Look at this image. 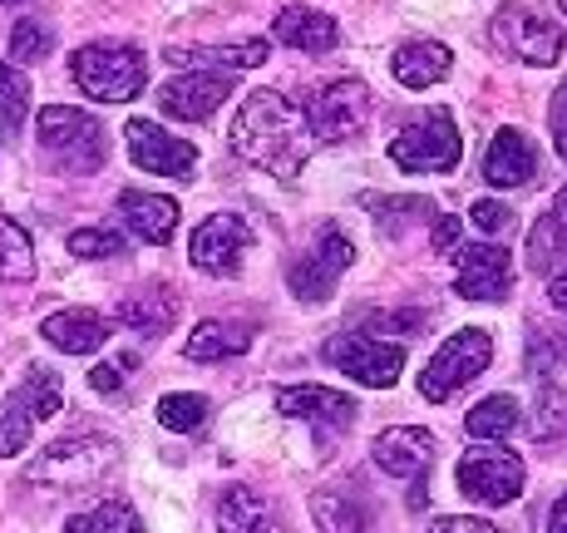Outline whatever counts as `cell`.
Returning <instances> with one entry per match:
<instances>
[{
	"label": "cell",
	"mask_w": 567,
	"mask_h": 533,
	"mask_svg": "<svg viewBox=\"0 0 567 533\" xmlns=\"http://www.w3.org/2000/svg\"><path fill=\"white\" fill-rule=\"evenodd\" d=\"M227 144H233L237 158L257 163V168L277 173V178H297L301 163L316 148V134L307 114H301V100H287L281 90H257L237 109Z\"/></svg>",
	"instance_id": "6da1fadb"
},
{
	"label": "cell",
	"mask_w": 567,
	"mask_h": 533,
	"mask_svg": "<svg viewBox=\"0 0 567 533\" xmlns=\"http://www.w3.org/2000/svg\"><path fill=\"white\" fill-rule=\"evenodd\" d=\"M70 74L84 94H94V100H104V104L138 100L148 84V64H144V54H138V45H118V40L74 50Z\"/></svg>",
	"instance_id": "7a4b0ae2"
},
{
	"label": "cell",
	"mask_w": 567,
	"mask_h": 533,
	"mask_svg": "<svg viewBox=\"0 0 567 533\" xmlns=\"http://www.w3.org/2000/svg\"><path fill=\"white\" fill-rule=\"evenodd\" d=\"M40 148L60 163L64 173H100L104 168V124L84 109L50 104L40 114Z\"/></svg>",
	"instance_id": "3957f363"
},
{
	"label": "cell",
	"mask_w": 567,
	"mask_h": 533,
	"mask_svg": "<svg viewBox=\"0 0 567 533\" xmlns=\"http://www.w3.org/2000/svg\"><path fill=\"white\" fill-rule=\"evenodd\" d=\"M488 40H494L498 54L523 60V64H558L563 60V25L548 10H533V6H504L488 20Z\"/></svg>",
	"instance_id": "277c9868"
},
{
	"label": "cell",
	"mask_w": 567,
	"mask_h": 533,
	"mask_svg": "<svg viewBox=\"0 0 567 533\" xmlns=\"http://www.w3.org/2000/svg\"><path fill=\"white\" fill-rule=\"evenodd\" d=\"M454 480H460L464 499H474V504H488V509H504V504H514V499L523 494L528 474H523V460L508 450V444L484 440V444H474V450L460 460Z\"/></svg>",
	"instance_id": "5b68a950"
},
{
	"label": "cell",
	"mask_w": 567,
	"mask_h": 533,
	"mask_svg": "<svg viewBox=\"0 0 567 533\" xmlns=\"http://www.w3.org/2000/svg\"><path fill=\"white\" fill-rule=\"evenodd\" d=\"M460 154H464V139L454 129L450 109H424L405 134L390 139V158L405 173H450L460 168Z\"/></svg>",
	"instance_id": "8992f818"
},
{
	"label": "cell",
	"mask_w": 567,
	"mask_h": 533,
	"mask_svg": "<svg viewBox=\"0 0 567 533\" xmlns=\"http://www.w3.org/2000/svg\"><path fill=\"white\" fill-rule=\"evenodd\" d=\"M488 361H494V341H488V331L464 326V331H454L450 341L434 351V361L420 371V396L424 400H450L454 390H464L474 376H484Z\"/></svg>",
	"instance_id": "52a82bcc"
},
{
	"label": "cell",
	"mask_w": 567,
	"mask_h": 533,
	"mask_svg": "<svg viewBox=\"0 0 567 533\" xmlns=\"http://www.w3.org/2000/svg\"><path fill=\"white\" fill-rule=\"evenodd\" d=\"M60 406H64V390H60V376L54 371H30L20 380V386L10 390V400L0 406V460L25 450L30 434L45 426Z\"/></svg>",
	"instance_id": "ba28073f"
},
{
	"label": "cell",
	"mask_w": 567,
	"mask_h": 533,
	"mask_svg": "<svg viewBox=\"0 0 567 533\" xmlns=\"http://www.w3.org/2000/svg\"><path fill=\"white\" fill-rule=\"evenodd\" d=\"M326 361L351 376L355 386L390 390L400 380V371H405V346L380 341V336H370V331H346V336L326 341Z\"/></svg>",
	"instance_id": "9c48e42d"
},
{
	"label": "cell",
	"mask_w": 567,
	"mask_h": 533,
	"mask_svg": "<svg viewBox=\"0 0 567 533\" xmlns=\"http://www.w3.org/2000/svg\"><path fill=\"white\" fill-rule=\"evenodd\" d=\"M301 114H307L316 144H346L365 129V114H370V90L361 80H336V84H321L301 100Z\"/></svg>",
	"instance_id": "30bf717a"
},
{
	"label": "cell",
	"mask_w": 567,
	"mask_h": 533,
	"mask_svg": "<svg viewBox=\"0 0 567 533\" xmlns=\"http://www.w3.org/2000/svg\"><path fill=\"white\" fill-rule=\"evenodd\" d=\"M118 460V444L104 440V434H70V440L50 444L45 454H40V464L30 470V480H50L54 489H80L90 480H100L109 464Z\"/></svg>",
	"instance_id": "8fae6325"
},
{
	"label": "cell",
	"mask_w": 567,
	"mask_h": 533,
	"mask_svg": "<svg viewBox=\"0 0 567 533\" xmlns=\"http://www.w3.org/2000/svg\"><path fill=\"white\" fill-rule=\"evenodd\" d=\"M355 263V243L341 233V227H326L321 237H316V247L307 257H297L287 271V287L297 291V301H326L336 291V281H341V271Z\"/></svg>",
	"instance_id": "7c38bea8"
},
{
	"label": "cell",
	"mask_w": 567,
	"mask_h": 533,
	"mask_svg": "<svg viewBox=\"0 0 567 533\" xmlns=\"http://www.w3.org/2000/svg\"><path fill=\"white\" fill-rule=\"evenodd\" d=\"M247 243H252L247 217L213 213L207 223H198V233H193L188 257H193V267L198 271H207V277H233V271L243 267V257H247Z\"/></svg>",
	"instance_id": "4fadbf2b"
},
{
	"label": "cell",
	"mask_w": 567,
	"mask_h": 533,
	"mask_svg": "<svg viewBox=\"0 0 567 533\" xmlns=\"http://www.w3.org/2000/svg\"><path fill=\"white\" fill-rule=\"evenodd\" d=\"M124 139H128L134 168H144V173H158V178H193V168H198V148H193L188 139H173L168 129L148 124V119H128Z\"/></svg>",
	"instance_id": "5bb4252c"
},
{
	"label": "cell",
	"mask_w": 567,
	"mask_h": 533,
	"mask_svg": "<svg viewBox=\"0 0 567 533\" xmlns=\"http://www.w3.org/2000/svg\"><path fill=\"white\" fill-rule=\"evenodd\" d=\"M464 301H504L514 291V257L498 243H474L460 253V277H454Z\"/></svg>",
	"instance_id": "9a60e30c"
},
{
	"label": "cell",
	"mask_w": 567,
	"mask_h": 533,
	"mask_svg": "<svg viewBox=\"0 0 567 533\" xmlns=\"http://www.w3.org/2000/svg\"><path fill=\"white\" fill-rule=\"evenodd\" d=\"M227 94H233V84L223 80V74H207V70H188L178 74V80H168L158 90V109L168 119H183V124H198V119L217 114V109L227 104Z\"/></svg>",
	"instance_id": "2e32d148"
},
{
	"label": "cell",
	"mask_w": 567,
	"mask_h": 533,
	"mask_svg": "<svg viewBox=\"0 0 567 533\" xmlns=\"http://www.w3.org/2000/svg\"><path fill=\"white\" fill-rule=\"evenodd\" d=\"M375 464L390 474V480H424L434 464V434L420 430V426H400V430H385L375 444H370Z\"/></svg>",
	"instance_id": "e0dca14e"
},
{
	"label": "cell",
	"mask_w": 567,
	"mask_h": 533,
	"mask_svg": "<svg viewBox=\"0 0 567 533\" xmlns=\"http://www.w3.org/2000/svg\"><path fill=\"white\" fill-rule=\"evenodd\" d=\"M277 410L291 420H311V426H321V430H346L355 420V400L341 396V390H326V386L277 390Z\"/></svg>",
	"instance_id": "ac0fdd59"
},
{
	"label": "cell",
	"mask_w": 567,
	"mask_h": 533,
	"mask_svg": "<svg viewBox=\"0 0 567 533\" xmlns=\"http://www.w3.org/2000/svg\"><path fill=\"white\" fill-rule=\"evenodd\" d=\"M484 178L494 188H523L538 178V148L528 144V134L518 129H498L494 144L484 148Z\"/></svg>",
	"instance_id": "d6986e66"
},
{
	"label": "cell",
	"mask_w": 567,
	"mask_h": 533,
	"mask_svg": "<svg viewBox=\"0 0 567 533\" xmlns=\"http://www.w3.org/2000/svg\"><path fill=\"white\" fill-rule=\"evenodd\" d=\"M45 341L54 346V351H64V356H90V351H100V346L109 341V326L100 311H90V307H64V311H54V317H45Z\"/></svg>",
	"instance_id": "ffe728a7"
},
{
	"label": "cell",
	"mask_w": 567,
	"mask_h": 533,
	"mask_svg": "<svg viewBox=\"0 0 567 533\" xmlns=\"http://www.w3.org/2000/svg\"><path fill=\"white\" fill-rule=\"evenodd\" d=\"M118 217H124L128 227H134L144 243L163 247L173 237V227H178V203L163 198V193H144V188H128L124 198H118Z\"/></svg>",
	"instance_id": "44dd1931"
},
{
	"label": "cell",
	"mask_w": 567,
	"mask_h": 533,
	"mask_svg": "<svg viewBox=\"0 0 567 533\" xmlns=\"http://www.w3.org/2000/svg\"><path fill=\"white\" fill-rule=\"evenodd\" d=\"M271 35H277L281 45H291V50L326 54V50H336V40H341V30H336V20L326 16V10L291 6V10H281V16L271 20Z\"/></svg>",
	"instance_id": "7402d4cb"
},
{
	"label": "cell",
	"mask_w": 567,
	"mask_h": 533,
	"mask_svg": "<svg viewBox=\"0 0 567 533\" xmlns=\"http://www.w3.org/2000/svg\"><path fill=\"white\" fill-rule=\"evenodd\" d=\"M390 70H395V80L405 90H430V84H440L454 70V54L440 40H405L395 50V60H390Z\"/></svg>",
	"instance_id": "603a6c76"
},
{
	"label": "cell",
	"mask_w": 567,
	"mask_h": 533,
	"mask_svg": "<svg viewBox=\"0 0 567 533\" xmlns=\"http://www.w3.org/2000/svg\"><path fill=\"white\" fill-rule=\"evenodd\" d=\"M217 533H281L271 504L257 489H227L223 504H217Z\"/></svg>",
	"instance_id": "cb8c5ba5"
},
{
	"label": "cell",
	"mask_w": 567,
	"mask_h": 533,
	"mask_svg": "<svg viewBox=\"0 0 567 533\" xmlns=\"http://www.w3.org/2000/svg\"><path fill=\"white\" fill-rule=\"evenodd\" d=\"M567 257V188L553 198V208L533 223L528 233V267L533 271H553Z\"/></svg>",
	"instance_id": "d4e9b609"
},
{
	"label": "cell",
	"mask_w": 567,
	"mask_h": 533,
	"mask_svg": "<svg viewBox=\"0 0 567 533\" xmlns=\"http://www.w3.org/2000/svg\"><path fill=\"white\" fill-rule=\"evenodd\" d=\"M247 346H252V331L237 321H203L193 326V336L183 341V356L188 361H233V356H243Z\"/></svg>",
	"instance_id": "484cf974"
},
{
	"label": "cell",
	"mask_w": 567,
	"mask_h": 533,
	"mask_svg": "<svg viewBox=\"0 0 567 533\" xmlns=\"http://www.w3.org/2000/svg\"><path fill=\"white\" fill-rule=\"evenodd\" d=\"M173 64L183 70H257L267 60V40H247V45H213V50H168Z\"/></svg>",
	"instance_id": "4316f807"
},
{
	"label": "cell",
	"mask_w": 567,
	"mask_h": 533,
	"mask_svg": "<svg viewBox=\"0 0 567 533\" xmlns=\"http://www.w3.org/2000/svg\"><path fill=\"white\" fill-rule=\"evenodd\" d=\"M311 519L321 533H365L370 529V514L361 509V499L346 494V489H316Z\"/></svg>",
	"instance_id": "83f0119b"
},
{
	"label": "cell",
	"mask_w": 567,
	"mask_h": 533,
	"mask_svg": "<svg viewBox=\"0 0 567 533\" xmlns=\"http://www.w3.org/2000/svg\"><path fill=\"white\" fill-rule=\"evenodd\" d=\"M173 311H178V297H173L168 287H138L118 301V321L134 326V331H144V336L163 331V326L173 321Z\"/></svg>",
	"instance_id": "f1b7e54d"
},
{
	"label": "cell",
	"mask_w": 567,
	"mask_h": 533,
	"mask_svg": "<svg viewBox=\"0 0 567 533\" xmlns=\"http://www.w3.org/2000/svg\"><path fill=\"white\" fill-rule=\"evenodd\" d=\"M518 420H523V410H518L514 396H488L468 410L464 426H468L474 440H508V434L518 430Z\"/></svg>",
	"instance_id": "f546056e"
},
{
	"label": "cell",
	"mask_w": 567,
	"mask_h": 533,
	"mask_svg": "<svg viewBox=\"0 0 567 533\" xmlns=\"http://www.w3.org/2000/svg\"><path fill=\"white\" fill-rule=\"evenodd\" d=\"M35 277V247L30 233L10 217H0V281H30Z\"/></svg>",
	"instance_id": "4dcf8cb0"
},
{
	"label": "cell",
	"mask_w": 567,
	"mask_h": 533,
	"mask_svg": "<svg viewBox=\"0 0 567 533\" xmlns=\"http://www.w3.org/2000/svg\"><path fill=\"white\" fill-rule=\"evenodd\" d=\"M60 533H144V524H138V514L128 504L109 499V504H94V509H84V514H74Z\"/></svg>",
	"instance_id": "1f68e13d"
},
{
	"label": "cell",
	"mask_w": 567,
	"mask_h": 533,
	"mask_svg": "<svg viewBox=\"0 0 567 533\" xmlns=\"http://www.w3.org/2000/svg\"><path fill=\"white\" fill-rule=\"evenodd\" d=\"M207 420V396L198 390H168L158 400V426L173 430V434H193Z\"/></svg>",
	"instance_id": "d6a6232c"
},
{
	"label": "cell",
	"mask_w": 567,
	"mask_h": 533,
	"mask_svg": "<svg viewBox=\"0 0 567 533\" xmlns=\"http://www.w3.org/2000/svg\"><path fill=\"white\" fill-rule=\"evenodd\" d=\"M25 114H30V84L20 80L10 64H0V129L16 134V129L25 124Z\"/></svg>",
	"instance_id": "836d02e7"
},
{
	"label": "cell",
	"mask_w": 567,
	"mask_h": 533,
	"mask_svg": "<svg viewBox=\"0 0 567 533\" xmlns=\"http://www.w3.org/2000/svg\"><path fill=\"white\" fill-rule=\"evenodd\" d=\"M563 426H567V396L558 386H543L538 406H533V434H538V440H553V434H563Z\"/></svg>",
	"instance_id": "e575fe53"
},
{
	"label": "cell",
	"mask_w": 567,
	"mask_h": 533,
	"mask_svg": "<svg viewBox=\"0 0 567 533\" xmlns=\"http://www.w3.org/2000/svg\"><path fill=\"white\" fill-rule=\"evenodd\" d=\"M434 203L430 198H375V223L385 227V233H400V227H410L414 217H430Z\"/></svg>",
	"instance_id": "d590c367"
},
{
	"label": "cell",
	"mask_w": 567,
	"mask_h": 533,
	"mask_svg": "<svg viewBox=\"0 0 567 533\" xmlns=\"http://www.w3.org/2000/svg\"><path fill=\"white\" fill-rule=\"evenodd\" d=\"M70 253L74 257H90V263H104V257L124 253V237L109 233V227H80V233L70 237Z\"/></svg>",
	"instance_id": "8d00e7d4"
},
{
	"label": "cell",
	"mask_w": 567,
	"mask_h": 533,
	"mask_svg": "<svg viewBox=\"0 0 567 533\" xmlns=\"http://www.w3.org/2000/svg\"><path fill=\"white\" fill-rule=\"evenodd\" d=\"M50 50V30L40 25V20H20L16 30H10V54H16L20 64H30V60H40V54Z\"/></svg>",
	"instance_id": "74e56055"
},
{
	"label": "cell",
	"mask_w": 567,
	"mask_h": 533,
	"mask_svg": "<svg viewBox=\"0 0 567 533\" xmlns=\"http://www.w3.org/2000/svg\"><path fill=\"white\" fill-rule=\"evenodd\" d=\"M468 223H474L478 233H504V227H508V208L498 198H474V203H468Z\"/></svg>",
	"instance_id": "f35d334b"
},
{
	"label": "cell",
	"mask_w": 567,
	"mask_h": 533,
	"mask_svg": "<svg viewBox=\"0 0 567 533\" xmlns=\"http://www.w3.org/2000/svg\"><path fill=\"white\" fill-rule=\"evenodd\" d=\"M548 124H553V144H558V154L567 163V74L558 84V94H553V109H548Z\"/></svg>",
	"instance_id": "ab89813d"
},
{
	"label": "cell",
	"mask_w": 567,
	"mask_h": 533,
	"mask_svg": "<svg viewBox=\"0 0 567 533\" xmlns=\"http://www.w3.org/2000/svg\"><path fill=\"white\" fill-rule=\"evenodd\" d=\"M124 376H128V371H124L118 361H114V366H94V371H90V386L100 390V396H114V390L124 386Z\"/></svg>",
	"instance_id": "60d3db41"
},
{
	"label": "cell",
	"mask_w": 567,
	"mask_h": 533,
	"mask_svg": "<svg viewBox=\"0 0 567 533\" xmlns=\"http://www.w3.org/2000/svg\"><path fill=\"white\" fill-rule=\"evenodd\" d=\"M430 533H498L494 524H484V519H468V514H454V519H440Z\"/></svg>",
	"instance_id": "b9f144b4"
},
{
	"label": "cell",
	"mask_w": 567,
	"mask_h": 533,
	"mask_svg": "<svg viewBox=\"0 0 567 533\" xmlns=\"http://www.w3.org/2000/svg\"><path fill=\"white\" fill-rule=\"evenodd\" d=\"M434 247H440V253L460 247V223H454V217H434Z\"/></svg>",
	"instance_id": "7bdbcfd3"
},
{
	"label": "cell",
	"mask_w": 567,
	"mask_h": 533,
	"mask_svg": "<svg viewBox=\"0 0 567 533\" xmlns=\"http://www.w3.org/2000/svg\"><path fill=\"white\" fill-rule=\"evenodd\" d=\"M548 533H567V489H563V499L553 504V514H548Z\"/></svg>",
	"instance_id": "ee69618b"
},
{
	"label": "cell",
	"mask_w": 567,
	"mask_h": 533,
	"mask_svg": "<svg viewBox=\"0 0 567 533\" xmlns=\"http://www.w3.org/2000/svg\"><path fill=\"white\" fill-rule=\"evenodd\" d=\"M548 297H553V307H558V311H567V271H563V277H553Z\"/></svg>",
	"instance_id": "f6af8a7d"
},
{
	"label": "cell",
	"mask_w": 567,
	"mask_h": 533,
	"mask_svg": "<svg viewBox=\"0 0 567 533\" xmlns=\"http://www.w3.org/2000/svg\"><path fill=\"white\" fill-rule=\"evenodd\" d=\"M0 6H25V0H0Z\"/></svg>",
	"instance_id": "bcb514c9"
},
{
	"label": "cell",
	"mask_w": 567,
	"mask_h": 533,
	"mask_svg": "<svg viewBox=\"0 0 567 533\" xmlns=\"http://www.w3.org/2000/svg\"><path fill=\"white\" fill-rule=\"evenodd\" d=\"M558 6H563V20H567V0H558Z\"/></svg>",
	"instance_id": "7dc6e473"
}]
</instances>
